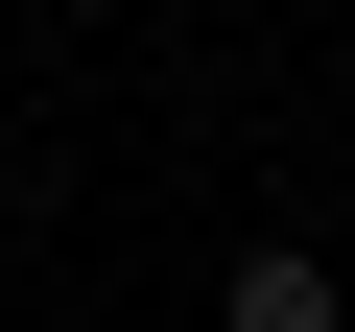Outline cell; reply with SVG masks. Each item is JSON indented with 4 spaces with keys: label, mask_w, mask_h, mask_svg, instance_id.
<instances>
[{
    "label": "cell",
    "mask_w": 355,
    "mask_h": 332,
    "mask_svg": "<svg viewBox=\"0 0 355 332\" xmlns=\"http://www.w3.org/2000/svg\"><path fill=\"white\" fill-rule=\"evenodd\" d=\"M214 332H355V285H331L308 238H237V261H214Z\"/></svg>",
    "instance_id": "1"
}]
</instances>
